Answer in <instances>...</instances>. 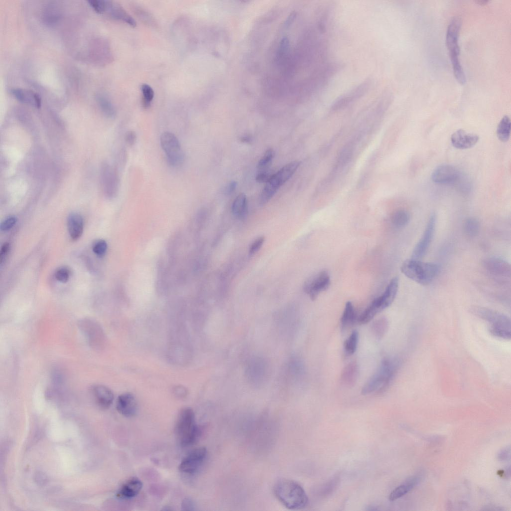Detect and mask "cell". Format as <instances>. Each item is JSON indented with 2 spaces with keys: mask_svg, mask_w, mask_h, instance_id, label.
<instances>
[{
  "mask_svg": "<svg viewBox=\"0 0 511 511\" xmlns=\"http://www.w3.org/2000/svg\"><path fill=\"white\" fill-rule=\"evenodd\" d=\"M136 134L135 131L133 130H129L127 131L125 136V140L126 142L129 146L133 145L136 141Z\"/></svg>",
  "mask_w": 511,
  "mask_h": 511,
  "instance_id": "7bdbcfd3",
  "label": "cell"
},
{
  "mask_svg": "<svg viewBox=\"0 0 511 511\" xmlns=\"http://www.w3.org/2000/svg\"><path fill=\"white\" fill-rule=\"evenodd\" d=\"M274 156V152L272 149H269L265 152L258 163L257 167L263 168L270 163Z\"/></svg>",
  "mask_w": 511,
  "mask_h": 511,
  "instance_id": "d590c367",
  "label": "cell"
},
{
  "mask_svg": "<svg viewBox=\"0 0 511 511\" xmlns=\"http://www.w3.org/2000/svg\"><path fill=\"white\" fill-rule=\"evenodd\" d=\"M116 409L122 415L130 417L134 416L137 411V402L134 396L130 393L120 395L116 401Z\"/></svg>",
  "mask_w": 511,
  "mask_h": 511,
  "instance_id": "e0dca14e",
  "label": "cell"
},
{
  "mask_svg": "<svg viewBox=\"0 0 511 511\" xmlns=\"http://www.w3.org/2000/svg\"><path fill=\"white\" fill-rule=\"evenodd\" d=\"M480 225L475 218H467L464 223L463 230L465 234L470 237H474L479 233Z\"/></svg>",
  "mask_w": 511,
  "mask_h": 511,
  "instance_id": "1f68e13d",
  "label": "cell"
},
{
  "mask_svg": "<svg viewBox=\"0 0 511 511\" xmlns=\"http://www.w3.org/2000/svg\"><path fill=\"white\" fill-rule=\"evenodd\" d=\"M399 286L397 277L393 278L384 292L375 298L359 316L358 321L361 324L370 321L378 313L389 306L395 299Z\"/></svg>",
  "mask_w": 511,
  "mask_h": 511,
  "instance_id": "52a82bcc",
  "label": "cell"
},
{
  "mask_svg": "<svg viewBox=\"0 0 511 511\" xmlns=\"http://www.w3.org/2000/svg\"><path fill=\"white\" fill-rule=\"evenodd\" d=\"M410 220L409 213L404 210H399L395 212L391 216V223L396 228L405 227Z\"/></svg>",
  "mask_w": 511,
  "mask_h": 511,
  "instance_id": "4dcf8cb0",
  "label": "cell"
},
{
  "mask_svg": "<svg viewBox=\"0 0 511 511\" xmlns=\"http://www.w3.org/2000/svg\"><path fill=\"white\" fill-rule=\"evenodd\" d=\"M271 175L266 172H260L256 175V181L259 183H266L270 179Z\"/></svg>",
  "mask_w": 511,
  "mask_h": 511,
  "instance_id": "ee69618b",
  "label": "cell"
},
{
  "mask_svg": "<svg viewBox=\"0 0 511 511\" xmlns=\"http://www.w3.org/2000/svg\"><path fill=\"white\" fill-rule=\"evenodd\" d=\"M92 393L96 402L101 407L107 408L112 404L114 395L107 387L102 385L93 386Z\"/></svg>",
  "mask_w": 511,
  "mask_h": 511,
  "instance_id": "d6986e66",
  "label": "cell"
},
{
  "mask_svg": "<svg viewBox=\"0 0 511 511\" xmlns=\"http://www.w3.org/2000/svg\"><path fill=\"white\" fill-rule=\"evenodd\" d=\"M511 122L508 116H504L500 121L497 129V135L502 142L509 140L511 135Z\"/></svg>",
  "mask_w": 511,
  "mask_h": 511,
  "instance_id": "83f0119b",
  "label": "cell"
},
{
  "mask_svg": "<svg viewBox=\"0 0 511 511\" xmlns=\"http://www.w3.org/2000/svg\"><path fill=\"white\" fill-rule=\"evenodd\" d=\"M97 102L104 114L109 118H114L116 115L115 109L106 96L99 93L96 95Z\"/></svg>",
  "mask_w": 511,
  "mask_h": 511,
  "instance_id": "f546056e",
  "label": "cell"
},
{
  "mask_svg": "<svg viewBox=\"0 0 511 511\" xmlns=\"http://www.w3.org/2000/svg\"><path fill=\"white\" fill-rule=\"evenodd\" d=\"M160 144L172 167H177L184 161V154L177 137L170 132H164L160 136Z\"/></svg>",
  "mask_w": 511,
  "mask_h": 511,
  "instance_id": "ba28073f",
  "label": "cell"
},
{
  "mask_svg": "<svg viewBox=\"0 0 511 511\" xmlns=\"http://www.w3.org/2000/svg\"><path fill=\"white\" fill-rule=\"evenodd\" d=\"M142 488V482L136 478H132L124 483L119 489L117 496L122 499H129L137 495Z\"/></svg>",
  "mask_w": 511,
  "mask_h": 511,
  "instance_id": "7402d4cb",
  "label": "cell"
},
{
  "mask_svg": "<svg viewBox=\"0 0 511 511\" xmlns=\"http://www.w3.org/2000/svg\"><path fill=\"white\" fill-rule=\"evenodd\" d=\"M440 269V266L436 263L413 258L406 259L401 266V271L406 276L423 285L430 283L438 275Z\"/></svg>",
  "mask_w": 511,
  "mask_h": 511,
  "instance_id": "277c9868",
  "label": "cell"
},
{
  "mask_svg": "<svg viewBox=\"0 0 511 511\" xmlns=\"http://www.w3.org/2000/svg\"><path fill=\"white\" fill-rule=\"evenodd\" d=\"M207 452L205 448L200 447L192 451L181 461L179 470L184 473L194 474L205 462Z\"/></svg>",
  "mask_w": 511,
  "mask_h": 511,
  "instance_id": "7c38bea8",
  "label": "cell"
},
{
  "mask_svg": "<svg viewBox=\"0 0 511 511\" xmlns=\"http://www.w3.org/2000/svg\"><path fill=\"white\" fill-rule=\"evenodd\" d=\"M388 328V321L385 317H381L376 320L372 326L374 335L378 339L382 338L386 333Z\"/></svg>",
  "mask_w": 511,
  "mask_h": 511,
  "instance_id": "836d02e7",
  "label": "cell"
},
{
  "mask_svg": "<svg viewBox=\"0 0 511 511\" xmlns=\"http://www.w3.org/2000/svg\"><path fill=\"white\" fill-rule=\"evenodd\" d=\"M420 481V478L418 476L410 477L403 484L392 491L389 497V500L393 501L402 497L412 490Z\"/></svg>",
  "mask_w": 511,
  "mask_h": 511,
  "instance_id": "d4e9b609",
  "label": "cell"
},
{
  "mask_svg": "<svg viewBox=\"0 0 511 511\" xmlns=\"http://www.w3.org/2000/svg\"><path fill=\"white\" fill-rule=\"evenodd\" d=\"M356 319V313L352 303L347 301L340 319V327L342 332L345 331L353 325Z\"/></svg>",
  "mask_w": 511,
  "mask_h": 511,
  "instance_id": "484cf974",
  "label": "cell"
},
{
  "mask_svg": "<svg viewBox=\"0 0 511 511\" xmlns=\"http://www.w3.org/2000/svg\"><path fill=\"white\" fill-rule=\"evenodd\" d=\"M359 374V367L356 361H352L343 368L341 374V381L347 387H352L356 383Z\"/></svg>",
  "mask_w": 511,
  "mask_h": 511,
  "instance_id": "cb8c5ba5",
  "label": "cell"
},
{
  "mask_svg": "<svg viewBox=\"0 0 511 511\" xmlns=\"http://www.w3.org/2000/svg\"><path fill=\"white\" fill-rule=\"evenodd\" d=\"M102 179L106 194L109 198L114 197L119 189V180L117 172L105 164L102 169Z\"/></svg>",
  "mask_w": 511,
  "mask_h": 511,
  "instance_id": "9a60e30c",
  "label": "cell"
},
{
  "mask_svg": "<svg viewBox=\"0 0 511 511\" xmlns=\"http://www.w3.org/2000/svg\"><path fill=\"white\" fill-rule=\"evenodd\" d=\"M9 245L7 243L3 244L1 246L0 253V263H2L3 259H4L5 256H6L9 251Z\"/></svg>",
  "mask_w": 511,
  "mask_h": 511,
  "instance_id": "7dc6e473",
  "label": "cell"
},
{
  "mask_svg": "<svg viewBox=\"0 0 511 511\" xmlns=\"http://www.w3.org/2000/svg\"><path fill=\"white\" fill-rule=\"evenodd\" d=\"M251 137L250 136L246 135L241 137V140L244 143H249L251 142Z\"/></svg>",
  "mask_w": 511,
  "mask_h": 511,
  "instance_id": "f907efd6",
  "label": "cell"
},
{
  "mask_svg": "<svg viewBox=\"0 0 511 511\" xmlns=\"http://www.w3.org/2000/svg\"><path fill=\"white\" fill-rule=\"evenodd\" d=\"M88 328L82 324L83 329L88 339L92 345L95 344L97 339H100L102 333L100 328L92 321L86 320L83 322Z\"/></svg>",
  "mask_w": 511,
  "mask_h": 511,
  "instance_id": "f1b7e54d",
  "label": "cell"
},
{
  "mask_svg": "<svg viewBox=\"0 0 511 511\" xmlns=\"http://www.w3.org/2000/svg\"><path fill=\"white\" fill-rule=\"evenodd\" d=\"M359 335L356 330L352 332L350 336L345 340L343 344V348L345 353L347 355H351L354 353L357 349Z\"/></svg>",
  "mask_w": 511,
  "mask_h": 511,
  "instance_id": "d6a6232c",
  "label": "cell"
},
{
  "mask_svg": "<svg viewBox=\"0 0 511 511\" xmlns=\"http://www.w3.org/2000/svg\"><path fill=\"white\" fill-rule=\"evenodd\" d=\"M87 2L89 5L98 13H103L105 10V0H90Z\"/></svg>",
  "mask_w": 511,
  "mask_h": 511,
  "instance_id": "60d3db41",
  "label": "cell"
},
{
  "mask_svg": "<svg viewBox=\"0 0 511 511\" xmlns=\"http://www.w3.org/2000/svg\"><path fill=\"white\" fill-rule=\"evenodd\" d=\"M436 225V216L433 213L428 219L422 237L413 249L412 258L419 259L426 254L434 237Z\"/></svg>",
  "mask_w": 511,
  "mask_h": 511,
  "instance_id": "30bf717a",
  "label": "cell"
},
{
  "mask_svg": "<svg viewBox=\"0 0 511 511\" xmlns=\"http://www.w3.org/2000/svg\"><path fill=\"white\" fill-rule=\"evenodd\" d=\"M173 390L175 394L180 397L185 396L187 393L186 389L182 386H177L174 387Z\"/></svg>",
  "mask_w": 511,
  "mask_h": 511,
  "instance_id": "bcb514c9",
  "label": "cell"
},
{
  "mask_svg": "<svg viewBox=\"0 0 511 511\" xmlns=\"http://www.w3.org/2000/svg\"><path fill=\"white\" fill-rule=\"evenodd\" d=\"M13 96L20 102L28 104L37 108L41 105V99L34 91L23 88H16L11 90Z\"/></svg>",
  "mask_w": 511,
  "mask_h": 511,
  "instance_id": "ffe728a7",
  "label": "cell"
},
{
  "mask_svg": "<svg viewBox=\"0 0 511 511\" xmlns=\"http://www.w3.org/2000/svg\"><path fill=\"white\" fill-rule=\"evenodd\" d=\"M141 90L143 94L142 104L144 107L148 108L152 101L154 92L152 88L147 84H144L141 86Z\"/></svg>",
  "mask_w": 511,
  "mask_h": 511,
  "instance_id": "e575fe53",
  "label": "cell"
},
{
  "mask_svg": "<svg viewBox=\"0 0 511 511\" xmlns=\"http://www.w3.org/2000/svg\"><path fill=\"white\" fill-rule=\"evenodd\" d=\"M110 16L117 20L123 21L132 27H135L136 22L119 4L110 0H105V10Z\"/></svg>",
  "mask_w": 511,
  "mask_h": 511,
  "instance_id": "ac0fdd59",
  "label": "cell"
},
{
  "mask_svg": "<svg viewBox=\"0 0 511 511\" xmlns=\"http://www.w3.org/2000/svg\"><path fill=\"white\" fill-rule=\"evenodd\" d=\"M68 232L73 240H78L83 231V221L81 216L75 213L70 214L67 220Z\"/></svg>",
  "mask_w": 511,
  "mask_h": 511,
  "instance_id": "603a6c76",
  "label": "cell"
},
{
  "mask_svg": "<svg viewBox=\"0 0 511 511\" xmlns=\"http://www.w3.org/2000/svg\"><path fill=\"white\" fill-rule=\"evenodd\" d=\"M70 274V270L67 268L62 267L56 270L54 275L58 281L65 283L69 279Z\"/></svg>",
  "mask_w": 511,
  "mask_h": 511,
  "instance_id": "f35d334b",
  "label": "cell"
},
{
  "mask_svg": "<svg viewBox=\"0 0 511 511\" xmlns=\"http://www.w3.org/2000/svg\"><path fill=\"white\" fill-rule=\"evenodd\" d=\"M459 171L454 166L443 164L437 167L432 174V181L437 184L455 183L461 176Z\"/></svg>",
  "mask_w": 511,
  "mask_h": 511,
  "instance_id": "5bb4252c",
  "label": "cell"
},
{
  "mask_svg": "<svg viewBox=\"0 0 511 511\" xmlns=\"http://www.w3.org/2000/svg\"><path fill=\"white\" fill-rule=\"evenodd\" d=\"M134 12L136 14L141 20L145 21L148 24H154L155 23L154 19L152 16L146 11L142 9L141 8H139L138 6H134Z\"/></svg>",
  "mask_w": 511,
  "mask_h": 511,
  "instance_id": "8d00e7d4",
  "label": "cell"
},
{
  "mask_svg": "<svg viewBox=\"0 0 511 511\" xmlns=\"http://www.w3.org/2000/svg\"><path fill=\"white\" fill-rule=\"evenodd\" d=\"M107 245L106 242L102 240L96 241L93 245L92 250L97 256H102L106 252Z\"/></svg>",
  "mask_w": 511,
  "mask_h": 511,
  "instance_id": "74e56055",
  "label": "cell"
},
{
  "mask_svg": "<svg viewBox=\"0 0 511 511\" xmlns=\"http://www.w3.org/2000/svg\"><path fill=\"white\" fill-rule=\"evenodd\" d=\"M237 183L235 181L230 182L225 189V193L228 195L232 193L236 189Z\"/></svg>",
  "mask_w": 511,
  "mask_h": 511,
  "instance_id": "c3c4849f",
  "label": "cell"
},
{
  "mask_svg": "<svg viewBox=\"0 0 511 511\" xmlns=\"http://www.w3.org/2000/svg\"><path fill=\"white\" fill-rule=\"evenodd\" d=\"M510 448L506 447L500 451L498 455V458L499 460L503 461L508 459V458L510 457Z\"/></svg>",
  "mask_w": 511,
  "mask_h": 511,
  "instance_id": "f6af8a7d",
  "label": "cell"
},
{
  "mask_svg": "<svg viewBox=\"0 0 511 511\" xmlns=\"http://www.w3.org/2000/svg\"><path fill=\"white\" fill-rule=\"evenodd\" d=\"M274 494L278 501L289 510H299L306 506L308 497L303 488L289 479L277 481L273 487Z\"/></svg>",
  "mask_w": 511,
  "mask_h": 511,
  "instance_id": "6da1fadb",
  "label": "cell"
},
{
  "mask_svg": "<svg viewBox=\"0 0 511 511\" xmlns=\"http://www.w3.org/2000/svg\"><path fill=\"white\" fill-rule=\"evenodd\" d=\"M183 507L185 508V510H187V508H189V510H191V508L192 507V503L190 501H185V503H183Z\"/></svg>",
  "mask_w": 511,
  "mask_h": 511,
  "instance_id": "681fc988",
  "label": "cell"
},
{
  "mask_svg": "<svg viewBox=\"0 0 511 511\" xmlns=\"http://www.w3.org/2000/svg\"><path fill=\"white\" fill-rule=\"evenodd\" d=\"M479 140L476 134L468 133L463 129H459L453 133L451 141L454 147L459 149H469L475 145Z\"/></svg>",
  "mask_w": 511,
  "mask_h": 511,
  "instance_id": "2e32d148",
  "label": "cell"
},
{
  "mask_svg": "<svg viewBox=\"0 0 511 511\" xmlns=\"http://www.w3.org/2000/svg\"><path fill=\"white\" fill-rule=\"evenodd\" d=\"M330 284L328 272L322 270L309 277L304 283L303 289L312 300H315L318 294L327 290Z\"/></svg>",
  "mask_w": 511,
  "mask_h": 511,
  "instance_id": "8fae6325",
  "label": "cell"
},
{
  "mask_svg": "<svg viewBox=\"0 0 511 511\" xmlns=\"http://www.w3.org/2000/svg\"><path fill=\"white\" fill-rule=\"evenodd\" d=\"M300 162L293 161L286 164L275 174L272 175L266 183L263 191L268 196L273 197L279 188L288 181L299 166Z\"/></svg>",
  "mask_w": 511,
  "mask_h": 511,
  "instance_id": "9c48e42d",
  "label": "cell"
},
{
  "mask_svg": "<svg viewBox=\"0 0 511 511\" xmlns=\"http://www.w3.org/2000/svg\"><path fill=\"white\" fill-rule=\"evenodd\" d=\"M233 214L239 219H244L248 213L247 197L244 193L239 194L235 199L232 205Z\"/></svg>",
  "mask_w": 511,
  "mask_h": 511,
  "instance_id": "4316f807",
  "label": "cell"
},
{
  "mask_svg": "<svg viewBox=\"0 0 511 511\" xmlns=\"http://www.w3.org/2000/svg\"><path fill=\"white\" fill-rule=\"evenodd\" d=\"M264 241V237H260L256 239L250 246L249 255L252 256L256 254L261 247Z\"/></svg>",
  "mask_w": 511,
  "mask_h": 511,
  "instance_id": "b9f144b4",
  "label": "cell"
},
{
  "mask_svg": "<svg viewBox=\"0 0 511 511\" xmlns=\"http://www.w3.org/2000/svg\"><path fill=\"white\" fill-rule=\"evenodd\" d=\"M200 432L193 410L189 407L182 409L175 426L176 435L180 445L187 447L193 444L198 439Z\"/></svg>",
  "mask_w": 511,
  "mask_h": 511,
  "instance_id": "5b68a950",
  "label": "cell"
},
{
  "mask_svg": "<svg viewBox=\"0 0 511 511\" xmlns=\"http://www.w3.org/2000/svg\"><path fill=\"white\" fill-rule=\"evenodd\" d=\"M471 311L484 320L490 333L494 337L508 340L511 338V319L507 315L487 307L474 306Z\"/></svg>",
  "mask_w": 511,
  "mask_h": 511,
  "instance_id": "7a4b0ae2",
  "label": "cell"
},
{
  "mask_svg": "<svg viewBox=\"0 0 511 511\" xmlns=\"http://www.w3.org/2000/svg\"><path fill=\"white\" fill-rule=\"evenodd\" d=\"M61 16L59 7L55 3L51 2L44 6L41 18L45 24L50 26H54L58 22Z\"/></svg>",
  "mask_w": 511,
  "mask_h": 511,
  "instance_id": "44dd1931",
  "label": "cell"
},
{
  "mask_svg": "<svg viewBox=\"0 0 511 511\" xmlns=\"http://www.w3.org/2000/svg\"><path fill=\"white\" fill-rule=\"evenodd\" d=\"M483 266L490 274L499 278H510L511 266L509 262L503 258L490 257L485 259Z\"/></svg>",
  "mask_w": 511,
  "mask_h": 511,
  "instance_id": "4fadbf2b",
  "label": "cell"
},
{
  "mask_svg": "<svg viewBox=\"0 0 511 511\" xmlns=\"http://www.w3.org/2000/svg\"><path fill=\"white\" fill-rule=\"evenodd\" d=\"M476 2L478 4H479L480 5H483L486 4L489 2V1L488 0H477V1H476Z\"/></svg>",
  "mask_w": 511,
  "mask_h": 511,
  "instance_id": "816d5d0a",
  "label": "cell"
},
{
  "mask_svg": "<svg viewBox=\"0 0 511 511\" xmlns=\"http://www.w3.org/2000/svg\"><path fill=\"white\" fill-rule=\"evenodd\" d=\"M17 219L11 216L5 218L1 223L0 228L2 231H7L11 229L15 224Z\"/></svg>",
  "mask_w": 511,
  "mask_h": 511,
  "instance_id": "ab89813d",
  "label": "cell"
},
{
  "mask_svg": "<svg viewBox=\"0 0 511 511\" xmlns=\"http://www.w3.org/2000/svg\"><path fill=\"white\" fill-rule=\"evenodd\" d=\"M461 26V20L459 17H455L452 19L447 28L446 42L455 77L463 85L465 84L466 79L459 59L458 37Z\"/></svg>",
  "mask_w": 511,
  "mask_h": 511,
  "instance_id": "8992f818",
  "label": "cell"
},
{
  "mask_svg": "<svg viewBox=\"0 0 511 511\" xmlns=\"http://www.w3.org/2000/svg\"><path fill=\"white\" fill-rule=\"evenodd\" d=\"M399 365V362L397 359L386 358L383 360L378 368L364 384L361 394L365 395L373 392L385 391L393 380Z\"/></svg>",
  "mask_w": 511,
  "mask_h": 511,
  "instance_id": "3957f363",
  "label": "cell"
}]
</instances>
